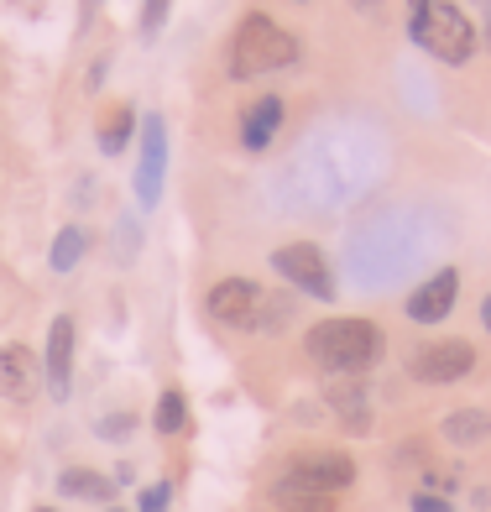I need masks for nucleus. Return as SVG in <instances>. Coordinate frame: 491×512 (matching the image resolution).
<instances>
[{
  "mask_svg": "<svg viewBox=\"0 0 491 512\" xmlns=\"http://www.w3.org/2000/svg\"><path fill=\"white\" fill-rule=\"evenodd\" d=\"M413 512H455V507L444 502V497H434V492H418L413 497Z\"/></svg>",
  "mask_w": 491,
  "mask_h": 512,
  "instance_id": "5701e85b",
  "label": "nucleus"
},
{
  "mask_svg": "<svg viewBox=\"0 0 491 512\" xmlns=\"http://www.w3.org/2000/svg\"><path fill=\"white\" fill-rule=\"evenodd\" d=\"M168 6H173V0H147V6H142V37H147V42L162 32V21H168Z\"/></svg>",
  "mask_w": 491,
  "mask_h": 512,
  "instance_id": "aec40b11",
  "label": "nucleus"
},
{
  "mask_svg": "<svg viewBox=\"0 0 491 512\" xmlns=\"http://www.w3.org/2000/svg\"><path fill=\"white\" fill-rule=\"evenodd\" d=\"M131 424H136L131 413H121V418H105V424H100V434H105V439H126V434H131Z\"/></svg>",
  "mask_w": 491,
  "mask_h": 512,
  "instance_id": "4be33fe9",
  "label": "nucleus"
},
{
  "mask_svg": "<svg viewBox=\"0 0 491 512\" xmlns=\"http://www.w3.org/2000/svg\"><path fill=\"white\" fill-rule=\"evenodd\" d=\"M58 492H63V497L110 502V497H115V481H105V476H95V471H63V476H58Z\"/></svg>",
  "mask_w": 491,
  "mask_h": 512,
  "instance_id": "dca6fc26",
  "label": "nucleus"
},
{
  "mask_svg": "<svg viewBox=\"0 0 491 512\" xmlns=\"http://www.w3.org/2000/svg\"><path fill=\"white\" fill-rule=\"evenodd\" d=\"M408 37L444 63H465L476 53V27L455 0H408Z\"/></svg>",
  "mask_w": 491,
  "mask_h": 512,
  "instance_id": "f03ea898",
  "label": "nucleus"
},
{
  "mask_svg": "<svg viewBox=\"0 0 491 512\" xmlns=\"http://www.w3.org/2000/svg\"><path fill=\"white\" fill-rule=\"evenodd\" d=\"M324 398H330V408L345 418L350 429H366L371 424V408H366V387L356 377H330V387H324Z\"/></svg>",
  "mask_w": 491,
  "mask_h": 512,
  "instance_id": "ddd939ff",
  "label": "nucleus"
},
{
  "mask_svg": "<svg viewBox=\"0 0 491 512\" xmlns=\"http://www.w3.org/2000/svg\"><path fill=\"white\" fill-rule=\"evenodd\" d=\"M42 512H53V507H42Z\"/></svg>",
  "mask_w": 491,
  "mask_h": 512,
  "instance_id": "bb28decb",
  "label": "nucleus"
},
{
  "mask_svg": "<svg viewBox=\"0 0 491 512\" xmlns=\"http://www.w3.org/2000/svg\"><path fill=\"white\" fill-rule=\"evenodd\" d=\"M152 424L157 434H178L183 424H189V408H183V392H162L157 408H152Z\"/></svg>",
  "mask_w": 491,
  "mask_h": 512,
  "instance_id": "6ab92c4d",
  "label": "nucleus"
},
{
  "mask_svg": "<svg viewBox=\"0 0 491 512\" xmlns=\"http://www.w3.org/2000/svg\"><path fill=\"white\" fill-rule=\"evenodd\" d=\"M256 309H262V288L246 283V277L215 283V293H209V314H215L220 324H230V330H251Z\"/></svg>",
  "mask_w": 491,
  "mask_h": 512,
  "instance_id": "6e6552de",
  "label": "nucleus"
},
{
  "mask_svg": "<svg viewBox=\"0 0 491 512\" xmlns=\"http://www.w3.org/2000/svg\"><path fill=\"white\" fill-rule=\"evenodd\" d=\"M89 251V236L79 225H68V230H58V241H53V272H74V262Z\"/></svg>",
  "mask_w": 491,
  "mask_h": 512,
  "instance_id": "a211bd4d",
  "label": "nucleus"
},
{
  "mask_svg": "<svg viewBox=\"0 0 491 512\" xmlns=\"http://www.w3.org/2000/svg\"><path fill=\"white\" fill-rule=\"evenodd\" d=\"M0 392L16 403H27L37 392V356L27 345H6V351H0Z\"/></svg>",
  "mask_w": 491,
  "mask_h": 512,
  "instance_id": "9b49d317",
  "label": "nucleus"
},
{
  "mask_svg": "<svg viewBox=\"0 0 491 512\" xmlns=\"http://www.w3.org/2000/svg\"><path fill=\"white\" fill-rule=\"evenodd\" d=\"M105 512H121V507H105Z\"/></svg>",
  "mask_w": 491,
  "mask_h": 512,
  "instance_id": "a878e982",
  "label": "nucleus"
},
{
  "mask_svg": "<svg viewBox=\"0 0 491 512\" xmlns=\"http://www.w3.org/2000/svg\"><path fill=\"white\" fill-rule=\"evenodd\" d=\"M131 131H136V110L131 105H105L100 110V126H95V142H100V152H121V147H131Z\"/></svg>",
  "mask_w": 491,
  "mask_h": 512,
  "instance_id": "4468645a",
  "label": "nucleus"
},
{
  "mask_svg": "<svg viewBox=\"0 0 491 512\" xmlns=\"http://www.w3.org/2000/svg\"><path fill=\"white\" fill-rule=\"evenodd\" d=\"M272 502H277V512H335V497L303 492V486H288V481L272 486Z\"/></svg>",
  "mask_w": 491,
  "mask_h": 512,
  "instance_id": "f3484780",
  "label": "nucleus"
},
{
  "mask_svg": "<svg viewBox=\"0 0 491 512\" xmlns=\"http://www.w3.org/2000/svg\"><path fill=\"white\" fill-rule=\"evenodd\" d=\"M486 434H491V418L481 408H460V413L444 418V439H450V445H481Z\"/></svg>",
  "mask_w": 491,
  "mask_h": 512,
  "instance_id": "2eb2a0df",
  "label": "nucleus"
},
{
  "mask_svg": "<svg viewBox=\"0 0 491 512\" xmlns=\"http://www.w3.org/2000/svg\"><path fill=\"white\" fill-rule=\"evenodd\" d=\"M162 173H168V131H162L157 115L142 121V162H136V199L142 209H152L162 199Z\"/></svg>",
  "mask_w": 491,
  "mask_h": 512,
  "instance_id": "0eeeda50",
  "label": "nucleus"
},
{
  "mask_svg": "<svg viewBox=\"0 0 491 512\" xmlns=\"http://www.w3.org/2000/svg\"><path fill=\"white\" fill-rule=\"evenodd\" d=\"M476 366V351H471V340H439V345H424L408 371L418 382H429V387H444V382H460L465 371Z\"/></svg>",
  "mask_w": 491,
  "mask_h": 512,
  "instance_id": "423d86ee",
  "label": "nucleus"
},
{
  "mask_svg": "<svg viewBox=\"0 0 491 512\" xmlns=\"http://www.w3.org/2000/svg\"><path fill=\"white\" fill-rule=\"evenodd\" d=\"M283 481L303 486V492H319V497H335L356 481V465H350V455H340V450H319V455H298L283 471Z\"/></svg>",
  "mask_w": 491,
  "mask_h": 512,
  "instance_id": "39448f33",
  "label": "nucleus"
},
{
  "mask_svg": "<svg viewBox=\"0 0 491 512\" xmlns=\"http://www.w3.org/2000/svg\"><path fill=\"white\" fill-rule=\"evenodd\" d=\"M168 486H147V492H142V512H168Z\"/></svg>",
  "mask_w": 491,
  "mask_h": 512,
  "instance_id": "412c9836",
  "label": "nucleus"
},
{
  "mask_svg": "<svg viewBox=\"0 0 491 512\" xmlns=\"http://www.w3.org/2000/svg\"><path fill=\"white\" fill-rule=\"evenodd\" d=\"M309 356L330 371V377H361L382 361L387 351V335L377 330L371 319H324L309 330Z\"/></svg>",
  "mask_w": 491,
  "mask_h": 512,
  "instance_id": "f257e3e1",
  "label": "nucleus"
},
{
  "mask_svg": "<svg viewBox=\"0 0 491 512\" xmlns=\"http://www.w3.org/2000/svg\"><path fill=\"white\" fill-rule=\"evenodd\" d=\"M481 324H486V330H491V298H486V304H481Z\"/></svg>",
  "mask_w": 491,
  "mask_h": 512,
  "instance_id": "b1692460",
  "label": "nucleus"
},
{
  "mask_svg": "<svg viewBox=\"0 0 491 512\" xmlns=\"http://www.w3.org/2000/svg\"><path fill=\"white\" fill-rule=\"evenodd\" d=\"M455 298H460V272L455 267H444V272H434L424 288H413V298H408V319H418V324H439L444 314L455 309Z\"/></svg>",
  "mask_w": 491,
  "mask_h": 512,
  "instance_id": "1a4fd4ad",
  "label": "nucleus"
},
{
  "mask_svg": "<svg viewBox=\"0 0 491 512\" xmlns=\"http://www.w3.org/2000/svg\"><path fill=\"white\" fill-rule=\"evenodd\" d=\"M68 377H74V319L58 314L48 330V387L53 398H68Z\"/></svg>",
  "mask_w": 491,
  "mask_h": 512,
  "instance_id": "9d476101",
  "label": "nucleus"
},
{
  "mask_svg": "<svg viewBox=\"0 0 491 512\" xmlns=\"http://www.w3.org/2000/svg\"><path fill=\"white\" fill-rule=\"evenodd\" d=\"M277 126H283V100H277V95L246 105V115H241V147H246V152H267V142H272Z\"/></svg>",
  "mask_w": 491,
  "mask_h": 512,
  "instance_id": "f8f14e48",
  "label": "nucleus"
},
{
  "mask_svg": "<svg viewBox=\"0 0 491 512\" xmlns=\"http://www.w3.org/2000/svg\"><path fill=\"white\" fill-rule=\"evenodd\" d=\"M230 58H236V79H251V74H272V68H288L298 58V42L277 27L272 16L251 11L241 27H236V48H230Z\"/></svg>",
  "mask_w": 491,
  "mask_h": 512,
  "instance_id": "7ed1b4c3",
  "label": "nucleus"
},
{
  "mask_svg": "<svg viewBox=\"0 0 491 512\" xmlns=\"http://www.w3.org/2000/svg\"><path fill=\"white\" fill-rule=\"evenodd\" d=\"M95 6H100V0H89V11H95Z\"/></svg>",
  "mask_w": 491,
  "mask_h": 512,
  "instance_id": "393cba45",
  "label": "nucleus"
},
{
  "mask_svg": "<svg viewBox=\"0 0 491 512\" xmlns=\"http://www.w3.org/2000/svg\"><path fill=\"white\" fill-rule=\"evenodd\" d=\"M272 267L288 277L293 288H303L309 298H335V277H330V262L324 251L309 246V241H293V246H277L272 251Z\"/></svg>",
  "mask_w": 491,
  "mask_h": 512,
  "instance_id": "20e7f679",
  "label": "nucleus"
}]
</instances>
